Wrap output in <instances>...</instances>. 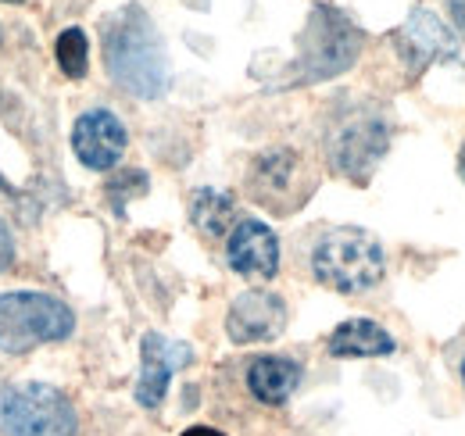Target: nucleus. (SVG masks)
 <instances>
[{
    "instance_id": "14",
    "label": "nucleus",
    "mask_w": 465,
    "mask_h": 436,
    "mask_svg": "<svg viewBox=\"0 0 465 436\" xmlns=\"http://www.w3.org/2000/svg\"><path fill=\"white\" fill-rule=\"evenodd\" d=\"M330 354L333 358H380V354H394V336L383 326L369 322V319H351V322L333 329Z\"/></svg>"
},
{
    "instance_id": "11",
    "label": "nucleus",
    "mask_w": 465,
    "mask_h": 436,
    "mask_svg": "<svg viewBox=\"0 0 465 436\" xmlns=\"http://www.w3.org/2000/svg\"><path fill=\"white\" fill-rule=\"evenodd\" d=\"M140 358H143V365H140V380H136V401L143 408H158L169 382H173V372L193 362V351L186 343L147 332L143 343H140Z\"/></svg>"
},
{
    "instance_id": "22",
    "label": "nucleus",
    "mask_w": 465,
    "mask_h": 436,
    "mask_svg": "<svg viewBox=\"0 0 465 436\" xmlns=\"http://www.w3.org/2000/svg\"><path fill=\"white\" fill-rule=\"evenodd\" d=\"M459 172H462V179H465V147H462V154H459Z\"/></svg>"
},
{
    "instance_id": "17",
    "label": "nucleus",
    "mask_w": 465,
    "mask_h": 436,
    "mask_svg": "<svg viewBox=\"0 0 465 436\" xmlns=\"http://www.w3.org/2000/svg\"><path fill=\"white\" fill-rule=\"evenodd\" d=\"M143 190H147V175H143V172H136V168L118 172L115 179L108 183V197L115 201L118 208H122V201H129L133 193H143Z\"/></svg>"
},
{
    "instance_id": "9",
    "label": "nucleus",
    "mask_w": 465,
    "mask_h": 436,
    "mask_svg": "<svg viewBox=\"0 0 465 436\" xmlns=\"http://www.w3.org/2000/svg\"><path fill=\"white\" fill-rule=\"evenodd\" d=\"M125 144H129L125 125L104 108L79 114L72 125V151L94 172H108L112 164H118V158L125 154Z\"/></svg>"
},
{
    "instance_id": "10",
    "label": "nucleus",
    "mask_w": 465,
    "mask_h": 436,
    "mask_svg": "<svg viewBox=\"0 0 465 436\" xmlns=\"http://www.w3.org/2000/svg\"><path fill=\"white\" fill-rule=\"evenodd\" d=\"M226 262L243 279H272L280 272V240L265 222H236L226 240Z\"/></svg>"
},
{
    "instance_id": "18",
    "label": "nucleus",
    "mask_w": 465,
    "mask_h": 436,
    "mask_svg": "<svg viewBox=\"0 0 465 436\" xmlns=\"http://www.w3.org/2000/svg\"><path fill=\"white\" fill-rule=\"evenodd\" d=\"M11 265H15V240H11L7 222L0 218V272H7Z\"/></svg>"
},
{
    "instance_id": "1",
    "label": "nucleus",
    "mask_w": 465,
    "mask_h": 436,
    "mask_svg": "<svg viewBox=\"0 0 465 436\" xmlns=\"http://www.w3.org/2000/svg\"><path fill=\"white\" fill-rule=\"evenodd\" d=\"M104 64L108 75L133 97L154 101L169 86L165 44L140 4H125L104 22Z\"/></svg>"
},
{
    "instance_id": "12",
    "label": "nucleus",
    "mask_w": 465,
    "mask_h": 436,
    "mask_svg": "<svg viewBox=\"0 0 465 436\" xmlns=\"http://www.w3.org/2000/svg\"><path fill=\"white\" fill-rule=\"evenodd\" d=\"M398 47L408 61H415V68H422L430 57H455V40L444 29V22L433 11H411L408 25L398 33Z\"/></svg>"
},
{
    "instance_id": "24",
    "label": "nucleus",
    "mask_w": 465,
    "mask_h": 436,
    "mask_svg": "<svg viewBox=\"0 0 465 436\" xmlns=\"http://www.w3.org/2000/svg\"><path fill=\"white\" fill-rule=\"evenodd\" d=\"M7 4H22V0H7Z\"/></svg>"
},
{
    "instance_id": "13",
    "label": "nucleus",
    "mask_w": 465,
    "mask_h": 436,
    "mask_svg": "<svg viewBox=\"0 0 465 436\" xmlns=\"http://www.w3.org/2000/svg\"><path fill=\"white\" fill-rule=\"evenodd\" d=\"M297 382H301L297 362L280 358V354H265V358L251 362V369H247V390L262 404H287Z\"/></svg>"
},
{
    "instance_id": "3",
    "label": "nucleus",
    "mask_w": 465,
    "mask_h": 436,
    "mask_svg": "<svg viewBox=\"0 0 465 436\" xmlns=\"http://www.w3.org/2000/svg\"><path fill=\"white\" fill-rule=\"evenodd\" d=\"M312 272L322 286L337 293H361L372 290L387 272V254L380 240L365 229H333L312 251Z\"/></svg>"
},
{
    "instance_id": "8",
    "label": "nucleus",
    "mask_w": 465,
    "mask_h": 436,
    "mask_svg": "<svg viewBox=\"0 0 465 436\" xmlns=\"http://www.w3.org/2000/svg\"><path fill=\"white\" fill-rule=\"evenodd\" d=\"M287 329V304L272 290H243L230 304L226 332L232 343H265Z\"/></svg>"
},
{
    "instance_id": "23",
    "label": "nucleus",
    "mask_w": 465,
    "mask_h": 436,
    "mask_svg": "<svg viewBox=\"0 0 465 436\" xmlns=\"http://www.w3.org/2000/svg\"><path fill=\"white\" fill-rule=\"evenodd\" d=\"M462 382H465V358H462Z\"/></svg>"
},
{
    "instance_id": "5",
    "label": "nucleus",
    "mask_w": 465,
    "mask_h": 436,
    "mask_svg": "<svg viewBox=\"0 0 465 436\" xmlns=\"http://www.w3.org/2000/svg\"><path fill=\"white\" fill-rule=\"evenodd\" d=\"M79 419L72 401L47 382H15L0 390L4 436H75Z\"/></svg>"
},
{
    "instance_id": "15",
    "label": "nucleus",
    "mask_w": 465,
    "mask_h": 436,
    "mask_svg": "<svg viewBox=\"0 0 465 436\" xmlns=\"http://www.w3.org/2000/svg\"><path fill=\"white\" fill-rule=\"evenodd\" d=\"M190 218L208 236H223L232 225V218H236V201L230 193H219V190H197L190 197Z\"/></svg>"
},
{
    "instance_id": "2",
    "label": "nucleus",
    "mask_w": 465,
    "mask_h": 436,
    "mask_svg": "<svg viewBox=\"0 0 465 436\" xmlns=\"http://www.w3.org/2000/svg\"><path fill=\"white\" fill-rule=\"evenodd\" d=\"M361 54V29L351 22L344 11L315 4L308 15L304 33L297 36V61L287 72L291 86L322 83L341 72H348Z\"/></svg>"
},
{
    "instance_id": "16",
    "label": "nucleus",
    "mask_w": 465,
    "mask_h": 436,
    "mask_svg": "<svg viewBox=\"0 0 465 436\" xmlns=\"http://www.w3.org/2000/svg\"><path fill=\"white\" fill-rule=\"evenodd\" d=\"M58 64L68 79H83L86 68H90V44H86V33L83 29H64L58 36Z\"/></svg>"
},
{
    "instance_id": "6",
    "label": "nucleus",
    "mask_w": 465,
    "mask_h": 436,
    "mask_svg": "<svg viewBox=\"0 0 465 436\" xmlns=\"http://www.w3.org/2000/svg\"><path fill=\"white\" fill-rule=\"evenodd\" d=\"M251 193L262 208L276 212V215H287L293 208L304 204V197L312 193V179L304 172V162L287 151V147H276V151H265L254 168H251Z\"/></svg>"
},
{
    "instance_id": "19",
    "label": "nucleus",
    "mask_w": 465,
    "mask_h": 436,
    "mask_svg": "<svg viewBox=\"0 0 465 436\" xmlns=\"http://www.w3.org/2000/svg\"><path fill=\"white\" fill-rule=\"evenodd\" d=\"M183 436H223L219 430H212V426H193V430H186Z\"/></svg>"
},
{
    "instance_id": "21",
    "label": "nucleus",
    "mask_w": 465,
    "mask_h": 436,
    "mask_svg": "<svg viewBox=\"0 0 465 436\" xmlns=\"http://www.w3.org/2000/svg\"><path fill=\"white\" fill-rule=\"evenodd\" d=\"M0 190H4V193H15V186H11V183H7L4 175H0Z\"/></svg>"
},
{
    "instance_id": "4",
    "label": "nucleus",
    "mask_w": 465,
    "mask_h": 436,
    "mask_svg": "<svg viewBox=\"0 0 465 436\" xmlns=\"http://www.w3.org/2000/svg\"><path fill=\"white\" fill-rule=\"evenodd\" d=\"M75 315L72 308L51 293H0V351L4 354H25L40 343H54L72 336Z\"/></svg>"
},
{
    "instance_id": "7",
    "label": "nucleus",
    "mask_w": 465,
    "mask_h": 436,
    "mask_svg": "<svg viewBox=\"0 0 465 436\" xmlns=\"http://www.w3.org/2000/svg\"><path fill=\"white\" fill-rule=\"evenodd\" d=\"M387 140H391V133H387V125L380 118H372V114L351 118L348 125L333 136V144H330V162L337 164L344 175L365 183L372 175L376 162L383 158Z\"/></svg>"
},
{
    "instance_id": "20",
    "label": "nucleus",
    "mask_w": 465,
    "mask_h": 436,
    "mask_svg": "<svg viewBox=\"0 0 465 436\" xmlns=\"http://www.w3.org/2000/svg\"><path fill=\"white\" fill-rule=\"evenodd\" d=\"M455 18H459V25L465 29V0H455Z\"/></svg>"
}]
</instances>
